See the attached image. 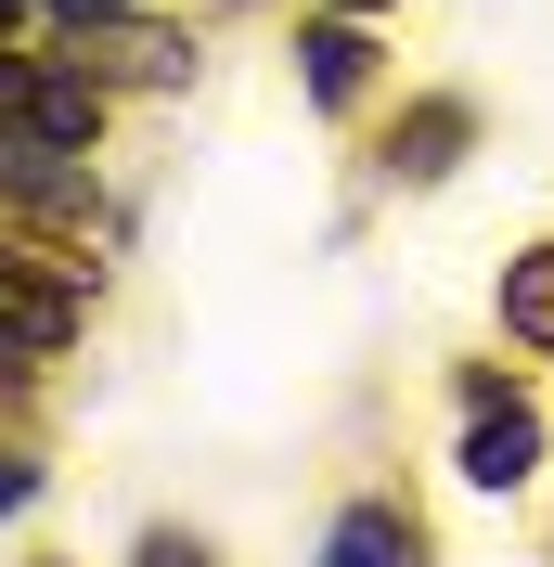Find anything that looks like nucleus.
<instances>
[{
    "label": "nucleus",
    "instance_id": "nucleus-1",
    "mask_svg": "<svg viewBox=\"0 0 554 567\" xmlns=\"http://www.w3.org/2000/svg\"><path fill=\"white\" fill-rule=\"evenodd\" d=\"M78 310H91V271L78 258H0V388H27L39 361L65 349Z\"/></svg>",
    "mask_w": 554,
    "mask_h": 567
},
{
    "label": "nucleus",
    "instance_id": "nucleus-9",
    "mask_svg": "<svg viewBox=\"0 0 554 567\" xmlns=\"http://www.w3.org/2000/svg\"><path fill=\"white\" fill-rule=\"evenodd\" d=\"M130 567H219V555H207L194 529H142V542H130Z\"/></svg>",
    "mask_w": 554,
    "mask_h": 567
},
{
    "label": "nucleus",
    "instance_id": "nucleus-2",
    "mask_svg": "<svg viewBox=\"0 0 554 567\" xmlns=\"http://www.w3.org/2000/svg\"><path fill=\"white\" fill-rule=\"evenodd\" d=\"M451 477H464V491H529V477H542V400L529 388H490V400H464V452H451Z\"/></svg>",
    "mask_w": 554,
    "mask_h": 567
},
{
    "label": "nucleus",
    "instance_id": "nucleus-7",
    "mask_svg": "<svg viewBox=\"0 0 554 567\" xmlns=\"http://www.w3.org/2000/svg\"><path fill=\"white\" fill-rule=\"evenodd\" d=\"M310 567H425V529L413 516H400V503H336V516H322V542H310Z\"/></svg>",
    "mask_w": 554,
    "mask_h": 567
},
{
    "label": "nucleus",
    "instance_id": "nucleus-11",
    "mask_svg": "<svg viewBox=\"0 0 554 567\" xmlns=\"http://www.w3.org/2000/svg\"><path fill=\"white\" fill-rule=\"evenodd\" d=\"M322 13H348V27H375V13H400V0H322Z\"/></svg>",
    "mask_w": 554,
    "mask_h": 567
},
{
    "label": "nucleus",
    "instance_id": "nucleus-12",
    "mask_svg": "<svg viewBox=\"0 0 554 567\" xmlns=\"http://www.w3.org/2000/svg\"><path fill=\"white\" fill-rule=\"evenodd\" d=\"M13 13H27V0H0V27H13Z\"/></svg>",
    "mask_w": 554,
    "mask_h": 567
},
{
    "label": "nucleus",
    "instance_id": "nucleus-8",
    "mask_svg": "<svg viewBox=\"0 0 554 567\" xmlns=\"http://www.w3.org/2000/svg\"><path fill=\"white\" fill-rule=\"evenodd\" d=\"M490 310H503V336H516V349H542V361H554V233L503 258V284H490Z\"/></svg>",
    "mask_w": 554,
    "mask_h": 567
},
{
    "label": "nucleus",
    "instance_id": "nucleus-5",
    "mask_svg": "<svg viewBox=\"0 0 554 567\" xmlns=\"http://www.w3.org/2000/svg\"><path fill=\"white\" fill-rule=\"evenodd\" d=\"M297 91H310L322 116H348L361 91H375V27H348V13H310V27H297Z\"/></svg>",
    "mask_w": 554,
    "mask_h": 567
},
{
    "label": "nucleus",
    "instance_id": "nucleus-10",
    "mask_svg": "<svg viewBox=\"0 0 554 567\" xmlns=\"http://www.w3.org/2000/svg\"><path fill=\"white\" fill-rule=\"evenodd\" d=\"M39 503V452H0V516H27Z\"/></svg>",
    "mask_w": 554,
    "mask_h": 567
},
{
    "label": "nucleus",
    "instance_id": "nucleus-13",
    "mask_svg": "<svg viewBox=\"0 0 554 567\" xmlns=\"http://www.w3.org/2000/svg\"><path fill=\"white\" fill-rule=\"evenodd\" d=\"M39 567H78V555H39Z\"/></svg>",
    "mask_w": 554,
    "mask_h": 567
},
{
    "label": "nucleus",
    "instance_id": "nucleus-3",
    "mask_svg": "<svg viewBox=\"0 0 554 567\" xmlns=\"http://www.w3.org/2000/svg\"><path fill=\"white\" fill-rule=\"evenodd\" d=\"M0 194H13L27 219H91V155L39 142L27 116H0Z\"/></svg>",
    "mask_w": 554,
    "mask_h": 567
},
{
    "label": "nucleus",
    "instance_id": "nucleus-6",
    "mask_svg": "<svg viewBox=\"0 0 554 567\" xmlns=\"http://www.w3.org/2000/svg\"><path fill=\"white\" fill-rule=\"evenodd\" d=\"M13 116H27L39 142L91 155V142H104V78L78 65V52H65V65H39V52H27V104H13Z\"/></svg>",
    "mask_w": 554,
    "mask_h": 567
},
{
    "label": "nucleus",
    "instance_id": "nucleus-4",
    "mask_svg": "<svg viewBox=\"0 0 554 567\" xmlns=\"http://www.w3.org/2000/svg\"><path fill=\"white\" fill-rule=\"evenodd\" d=\"M464 142H478V104H451V91H425V104H400V130H387V181H413V194H439V181L464 168Z\"/></svg>",
    "mask_w": 554,
    "mask_h": 567
}]
</instances>
